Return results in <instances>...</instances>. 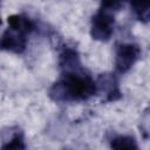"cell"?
I'll use <instances>...</instances> for the list:
<instances>
[{"instance_id":"7","label":"cell","mask_w":150,"mask_h":150,"mask_svg":"<svg viewBox=\"0 0 150 150\" xmlns=\"http://www.w3.org/2000/svg\"><path fill=\"white\" fill-rule=\"evenodd\" d=\"M132 11L135 12L138 20L146 22L149 20V5L145 4H132Z\"/></svg>"},{"instance_id":"5","label":"cell","mask_w":150,"mask_h":150,"mask_svg":"<svg viewBox=\"0 0 150 150\" xmlns=\"http://www.w3.org/2000/svg\"><path fill=\"white\" fill-rule=\"evenodd\" d=\"M111 150H139L136 139L128 135L115 136L110 142Z\"/></svg>"},{"instance_id":"1","label":"cell","mask_w":150,"mask_h":150,"mask_svg":"<svg viewBox=\"0 0 150 150\" xmlns=\"http://www.w3.org/2000/svg\"><path fill=\"white\" fill-rule=\"evenodd\" d=\"M79 69L64 70L61 80L54 83L49 90V95L53 100L66 102L86 101L96 94V82Z\"/></svg>"},{"instance_id":"3","label":"cell","mask_w":150,"mask_h":150,"mask_svg":"<svg viewBox=\"0 0 150 150\" xmlns=\"http://www.w3.org/2000/svg\"><path fill=\"white\" fill-rule=\"evenodd\" d=\"M121 7L120 2H102L100 9L93 16L90 34L98 41H108L114 33V14Z\"/></svg>"},{"instance_id":"4","label":"cell","mask_w":150,"mask_h":150,"mask_svg":"<svg viewBox=\"0 0 150 150\" xmlns=\"http://www.w3.org/2000/svg\"><path fill=\"white\" fill-rule=\"evenodd\" d=\"M141 49L137 45L134 43H122L117 47L115 67L116 70L121 74L127 73L139 59Z\"/></svg>"},{"instance_id":"6","label":"cell","mask_w":150,"mask_h":150,"mask_svg":"<svg viewBox=\"0 0 150 150\" xmlns=\"http://www.w3.org/2000/svg\"><path fill=\"white\" fill-rule=\"evenodd\" d=\"M0 150H26L25 141L21 135H15L11 141L5 143Z\"/></svg>"},{"instance_id":"2","label":"cell","mask_w":150,"mask_h":150,"mask_svg":"<svg viewBox=\"0 0 150 150\" xmlns=\"http://www.w3.org/2000/svg\"><path fill=\"white\" fill-rule=\"evenodd\" d=\"M8 29L0 40V49L21 54L27 45V35L30 34L35 25L26 15L15 14L8 18Z\"/></svg>"}]
</instances>
